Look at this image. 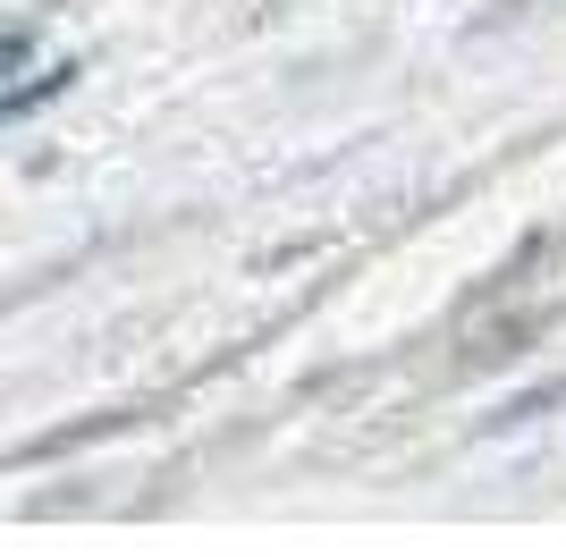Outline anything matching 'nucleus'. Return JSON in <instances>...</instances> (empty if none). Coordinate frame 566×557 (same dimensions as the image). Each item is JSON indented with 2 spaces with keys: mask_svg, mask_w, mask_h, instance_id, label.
I'll list each match as a JSON object with an SVG mask.
<instances>
[{
  "mask_svg": "<svg viewBox=\"0 0 566 557\" xmlns=\"http://www.w3.org/2000/svg\"><path fill=\"white\" fill-rule=\"evenodd\" d=\"M25 60H34V43H25V34H0V111H18V93H34V85H18Z\"/></svg>",
  "mask_w": 566,
  "mask_h": 557,
  "instance_id": "1",
  "label": "nucleus"
}]
</instances>
